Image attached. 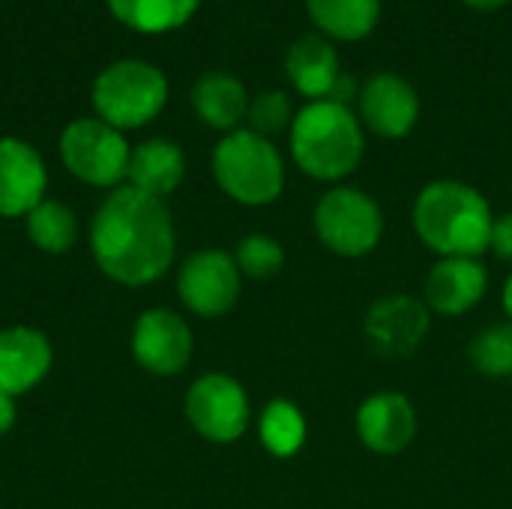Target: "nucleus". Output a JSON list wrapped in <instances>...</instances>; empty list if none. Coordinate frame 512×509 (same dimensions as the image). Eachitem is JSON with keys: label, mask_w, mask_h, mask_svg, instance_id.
I'll list each match as a JSON object with an SVG mask.
<instances>
[{"label": "nucleus", "mask_w": 512, "mask_h": 509, "mask_svg": "<svg viewBox=\"0 0 512 509\" xmlns=\"http://www.w3.org/2000/svg\"><path fill=\"white\" fill-rule=\"evenodd\" d=\"M360 441L381 456H396L417 438V411L402 393H375L357 411Z\"/></svg>", "instance_id": "15"}, {"label": "nucleus", "mask_w": 512, "mask_h": 509, "mask_svg": "<svg viewBox=\"0 0 512 509\" xmlns=\"http://www.w3.org/2000/svg\"><path fill=\"white\" fill-rule=\"evenodd\" d=\"M240 267L222 249L192 252L177 273V294L183 306L201 318H222L240 297Z\"/></svg>", "instance_id": "9"}, {"label": "nucleus", "mask_w": 512, "mask_h": 509, "mask_svg": "<svg viewBox=\"0 0 512 509\" xmlns=\"http://www.w3.org/2000/svg\"><path fill=\"white\" fill-rule=\"evenodd\" d=\"M363 123L351 105L315 99L294 114L291 156L315 180H342L363 159Z\"/></svg>", "instance_id": "3"}, {"label": "nucleus", "mask_w": 512, "mask_h": 509, "mask_svg": "<svg viewBox=\"0 0 512 509\" xmlns=\"http://www.w3.org/2000/svg\"><path fill=\"white\" fill-rule=\"evenodd\" d=\"M465 3L474 6V9H498V6H504L510 0H465Z\"/></svg>", "instance_id": "29"}, {"label": "nucleus", "mask_w": 512, "mask_h": 509, "mask_svg": "<svg viewBox=\"0 0 512 509\" xmlns=\"http://www.w3.org/2000/svg\"><path fill=\"white\" fill-rule=\"evenodd\" d=\"M96 267L126 288L153 285L168 273L177 252L171 210L135 186H117L99 204L90 225Z\"/></svg>", "instance_id": "1"}, {"label": "nucleus", "mask_w": 512, "mask_h": 509, "mask_svg": "<svg viewBox=\"0 0 512 509\" xmlns=\"http://www.w3.org/2000/svg\"><path fill=\"white\" fill-rule=\"evenodd\" d=\"M306 9L324 36L345 42L369 36L381 18V0H306Z\"/></svg>", "instance_id": "20"}, {"label": "nucleus", "mask_w": 512, "mask_h": 509, "mask_svg": "<svg viewBox=\"0 0 512 509\" xmlns=\"http://www.w3.org/2000/svg\"><path fill=\"white\" fill-rule=\"evenodd\" d=\"M60 159L72 177L99 189H117L129 171V153L123 132L99 117L72 120L60 132Z\"/></svg>", "instance_id": "6"}, {"label": "nucleus", "mask_w": 512, "mask_h": 509, "mask_svg": "<svg viewBox=\"0 0 512 509\" xmlns=\"http://www.w3.org/2000/svg\"><path fill=\"white\" fill-rule=\"evenodd\" d=\"M192 108L210 129L234 132L249 111V93L240 78L228 72H207L192 87Z\"/></svg>", "instance_id": "19"}, {"label": "nucleus", "mask_w": 512, "mask_h": 509, "mask_svg": "<svg viewBox=\"0 0 512 509\" xmlns=\"http://www.w3.org/2000/svg\"><path fill=\"white\" fill-rule=\"evenodd\" d=\"M468 357L480 375L489 378L512 375V324H498L477 333V339L468 348Z\"/></svg>", "instance_id": "24"}, {"label": "nucleus", "mask_w": 512, "mask_h": 509, "mask_svg": "<svg viewBox=\"0 0 512 509\" xmlns=\"http://www.w3.org/2000/svg\"><path fill=\"white\" fill-rule=\"evenodd\" d=\"M201 0H108L117 21L141 33H165L183 27Z\"/></svg>", "instance_id": "21"}, {"label": "nucleus", "mask_w": 512, "mask_h": 509, "mask_svg": "<svg viewBox=\"0 0 512 509\" xmlns=\"http://www.w3.org/2000/svg\"><path fill=\"white\" fill-rule=\"evenodd\" d=\"M54 351L42 330L36 327H6L0 330V393L18 399L39 387L51 372Z\"/></svg>", "instance_id": "14"}, {"label": "nucleus", "mask_w": 512, "mask_h": 509, "mask_svg": "<svg viewBox=\"0 0 512 509\" xmlns=\"http://www.w3.org/2000/svg\"><path fill=\"white\" fill-rule=\"evenodd\" d=\"M129 348L144 372L168 378L189 366L195 339L183 315L165 306H153L135 318Z\"/></svg>", "instance_id": "10"}, {"label": "nucleus", "mask_w": 512, "mask_h": 509, "mask_svg": "<svg viewBox=\"0 0 512 509\" xmlns=\"http://www.w3.org/2000/svg\"><path fill=\"white\" fill-rule=\"evenodd\" d=\"M492 207L468 183L435 180L414 204L420 240L441 258H480L492 243Z\"/></svg>", "instance_id": "2"}, {"label": "nucleus", "mask_w": 512, "mask_h": 509, "mask_svg": "<svg viewBox=\"0 0 512 509\" xmlns=\"http://www.w3.org/2000/svg\"><path fill=\"white\" fill-rule=\"evenodd\" d=\"M186 174V156L174 141L165 138H150L132 147L129 153V171H126V186H135L153 198L171 195Z\"/></svg>", "instance_id": "18"}, {"label": "nucleus", "mask_w": 512, "mask_h": 509, "mask_svg": "<svg viewBox=\"0 0 512 509\" xmlns=\"http://www.w3.org/2000/svg\"><path fill=\"white\" fill-rule=\"evenodd\" d=\"M189 426L213 444H234L246 435L252 420V405L243 384L225 372L201 375L186 393Z\"/></svg>", "instance_id": "8"}, {"label": "nucleus", "mask_w": 512, "mask_h": 509, "mask_svg": "<svg viewBox=\"0 0 512 509\" xmlns=\"http://www.w3.org/2000/svg\"><path fill=\"white\" fill-rule=\"evenodd\" d=\"M432 327V309L411 294L381 297L366 312V339L378 357L405 360L411 357Z\"/></svg>", "instance_id": "11"}, {"label": "nucleus", "mask_w": 512, "mask_h": 509, "mask_svg": "<svg viewBox=\"0 0 512 509\" xmlns=\"http://www.w3.org/2000/svg\"><path fill=\"white\" fill-rule=\"evenodd\" d=\"M504 309H507V315H510V321H512V273H510V279H507V285H504Z\"/></svg>", "instance_id": "30"}, {"label": "nucleus", "mask_w": 512, "mask_h": 509, "mask_svg": "<svg viewBox=\"0 0 512 509\" xmlns=\"http://www.w3.org/2000/svg\"><path fill=\"white\" fill-rule=\"evenodd\" d=\"M258 438L264 444V450L276 459H288L294 453H300V447L306 444V417L303 411L288 402V399H273L258 420Z\"/></svg>", "instance_id": "23"}, {"label": "nucleus", "mask_w": 512, "mask_h": 509, "mask_svg": "<svg viewBox=\"0 0 512 509\" xmlns=\"http://www.w3.org/2000/svg\"><path fill=\"white\" fill-rule=\"evenodd\" d=\"M15 420H18V411H15V399H12V396H6V393H0V438L12 432Z\"/></svg>", "instance_id": "28"}, {"label": "nucleus", "mask_w": 512, "mask_h": 509, "mask_svg": "<svg viewBox=\"0 0 512 509\" xmlns=\"http://www.w3.org/2000/svg\"><path fill=\"white\" fill-rule=\"evenodd\" d=\"M213 177L237 204L264 207L285 189V162L270 138L234 129L213 150Z\"/></svg>", "instance_id": "4"}, {"label": "nucleus", "mask_w": 512, "mask_h": 509, "mask_svg": "<svg viewBox=\"0 0 512 509\" xmlns=\"http://www.w3.org/2000/svg\"><path fill=\"white\" fill-rule=\"evenodd\" d=\"M246 117H249V129H252V132L270 138V135H276V132H282L285 126L294 123L291 99H288V93H282V90H264V93H258V96L249 102Z\"/></svg>", "instance_id": "26"}, {"label": "nucleus", "mask_w": 512, "mask_h": 509, "mask_svg": "<svg viewBox=\"0 0 512 509\" xmlns=\"http://www.w3.org/2000/svg\"><path fill=\"white\" fill-rule=\"evenodd\" d=\"M48 168L36 147L21 138H0V216H27L45 201Z\"/></svg>", "instance_id": "13"}, {"label": "nucleus", "mask_w": 512, "mask_h": 509, "mask_svg": "<svg viewBox=\"0 0 512 509\" xmlns=\"http://www.w3.org/2000/svg\"><path fill=\"white\" fill-rule=\"evenodd\" d=\"M315 234L318 240L342 255H369L384 234V216L372 195L354 186H336L315 204Z\"/></svg>", "instance_id": "7"}, {"label": "nucleus", "mask_w": 512, "mask_h": 509, "mask_svg": "<svg viewBox=\"0 0 512 509\" xmlns=\"http://www.w3.org/2000/svg\"><path fill=\"white\" fill-rule=\"evenodd\" d=\"M285 72H288L291 84L297 87V93L309 96L312 102L327 99L333 84L342 75L339 54H336L333 42L324 33L300 36L285 54Z\"/></svg>", "instance_id": "17"}, {"label": "nucleus", "mask_w": 512, "mask_h": 509, "mask_svg": "<svg viewBox=\"0 0 512 509\" xmlns=\"http://www.w3.org/2000/svg\"><path fill=\"white\" fill-rule=\"evenodd\" d=\"M357 117L381 138H405L420 117V96L414 84L396 72H378L360 84Z\"/></svg>", "instance_id": "12"}, {"label": "nucleus", "mask_w": 512, "mask_h": 509, "mask_svg": "<svg viewBox=\"0 0 512 509\" xmlns=\"http://www.w3.org/2000/svg\"><path fill=\"white\" fill-rule=\"evenodd\" d=\"M27 237L36 249L48 252V255H63L75 246V237H78V222H75V213L63 204V201H54V198H45L39 201L27 216Z\"/></svg>", "instance_id": "22"}, {"label": "nucleus", "mask_w": 512, "mask_h": 509, "mask_svg": "<svg viewBox=\"0 0 512 509\" xmlns=\"http://www.w3.org/2000/svg\"><path fill=\"white\" fill-rule=\"evenodd\" d=\"M234 261H237L243 276H249V279H270V276H276L285 267V249L279 246L276 237L249 234V237L240 240V246L234 252Z\"/></svg>", "instance_id": "25"}, {"label": "nucleus", "mask_w": 512, "mask_h": 509, "mask_svg": "<svg viewBox=\"0 0 512 509\" xmlns=\"http://www.w3.org/2000/svg\"><path fill=\"white\" fill-rule=\"evenodd\" d=\"M489 288V273L480 258H441L426 276V306L441 315H465Z\"/></svg>", "instance_id": "16"}, {"label": "nucleus", "mask_w": 512, "mask_h": 509, "mask_svg": "<svg viewBox=\"0 0 512 509\" xmlns=\"http://www.w3.org/2000/svg\"><path fill=\"white\" fill-rule=\"evenodd\" d=\"M168 102L165 75L144 60H117L93 81V108L114 129H138L159 117Z\"/></svg>", "instance_id": "5"}, {"label": "nucleus", "mask_w": 512, "mask_h": 509, "mask_svg": "<svg viewBox=\"0 0 512 509\" xmlns=\"http://www.w3.org/2000/svg\"><path fill=\"white\" fill-rule=\"evenodd\" d=\"M489 249H492L498 258L512 261V213H504V216H498V219H495Z\"/></svg>", "instance_id": "27"}]
</instances>
